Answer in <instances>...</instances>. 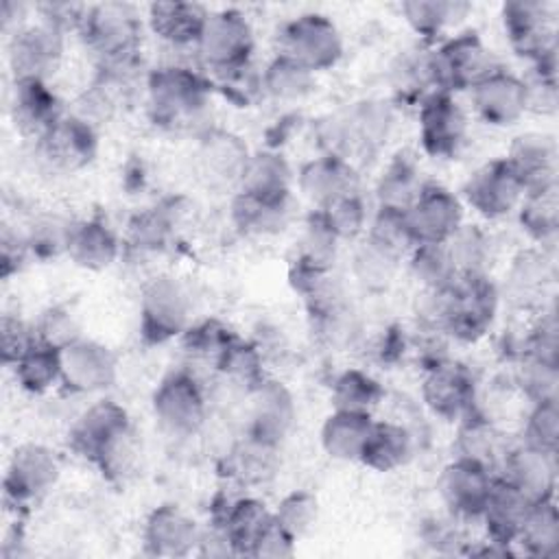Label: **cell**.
Segmentation results:
<instances>
[{"label":"cell","instance_id":"obj_42","mask_svg":"<svg viewBox=\"0 0 559 559\" xmlns=\"http://www.w3.org/2000/svg\"><path fill=\"white\" fill-rule=\"evenodd\" d=\"M386 391L382 382L365 369L347 367L343 369L330 386V402L332 408L338 411H356V413H371L380 406Z\"/></svg>","mask_w":559,"mask_h":559},{"label":"cell","instance_id":"obj_41","mask_svg":"<svg viewBox=\"0 0 559 559\" xmlns=\"http://www.w3.org/2000/svg\"><path fill=\"white\" fill-rule=\"evenodd\" d=\"M175 231L177 212L170 203H162L131 216L127 225V242L142 253H162L173 245Z\"/></svg>","mask_w":559,"mask_h":559},{"label":"cell","instance_id":"obj_39","mask_svg":"<svg viewBox=\"0 0 559 559\" xmlns=\"http://www.w3.org/2000/svg\"><path fill=\"white\" fill-rule=\"evenodd\" d=\"M518 223L535 247L550 251L559 236V197L557 188L526 192L518 205Z\"/></svg>","mask_w":559,"mask_h":559},{"label":"cell","instance_id":"obj_3","mask_svg":"<svg viewBox=\"0 0 559 559\" xmlns=\"http://www.w3.org/2000/svg\"><path fill=\"white\" fill-rule=\"evenodd\" d=\"M424 297H428V325L459 343L485 338L500 308V286L489 275H459L448 290Z\"/></svg>","mask_w":559,"mask_h":559},{"label":"cell","instance_id":"obj_1","mask_svg":"<svg viewBox=\"0 0 559 559\" xmlns=\"http://www.w3.org/2000/svg\"><path fill=\"white\" fill-rule=\"evenodd\" d=\"M70 450L98 467L116 483H124L138 463L140 448L133 421L122 404L111 397L92 402L68 430Z\"/></svg>","mask_w":559,"mask_h":559},{"label":"cell","instance_id":"obj_53","mask_svg":"<svg viewBox=\"0 0 559 559\" xmlns=\"http://www.w3.org/2000/svg\"><path fill=\"white\" fill-rule=\"evenodd\" d=\"M210 79H212L214 92H218L234 107L247 109V107H253L260 98H264L262 70H258L253 61L227 72L212 74Z\"/></svg>","mask_w":559,"mask_h":559},{"label":"cell","instance_id":"obj_30","mask_svg":"<svg viewBox=\"0 0 559 559\" xmlns=\"http://www.w3.org/2000/svg\"><path fill=\"white\" fill-rule=\"evenodd\" d=\"M207 15L210 11L199 2L162 0L146 7V26L159 41L194 50Z\"/></svg>","mask_w":559,"mask_h":559},{"label":"cell","instance_id":"obj_35","mask_svg":"<svg viewBox=\"0 0 559 559\" xmlns=\"http://www.w3.org/2000/svg\"><path fill=\"white\" fill-rule=\"evenodd\" d=\"M552 273L550 251L539 247L522 249L511 258V264L504 273V293L518 306L537 304L546 293V286L552 282Z\"/></svg>","mask_w":559,"mask_h":559},{"label":"cell","instance_id":"obj_50","mask_svg":"<svg viewBox=\"0 0 559 559\" xmlns=\"http://www.w3.org/2000/svg\"><path fill=\"white\" fill-rule=\"evenodd\" d=\"M338 245L341 240L328 225L323 212L312 207V212L304 218V225H301L297 258L323 269H332L338 253Z\"/></svg>","mask_w":559,"mask_h":559},{"label":"cell","instance_id":"obj_52","mask_svg":"<svg viewBox=\"0 0 559 559\" xmlns=\"http://www.w3.org/2000/svg\"><path fill=\"white\" fill-rule=\"evenodd\" d=\"M70 227H72V218H66L61 214L46 212L35 216L24 227L31 255L35 260H55L59 255H66Z\"/></svg>","mask_w":559,"mask_h":559},{"label":"cell","instance_id":"obj_24","mask_svg":"<svg viewBox=\"0 0 559 559\" xmlns=\"http://www.w3.org/2000/svg\"><path fill=\"white\" fill-rule=\"evenodd\" d=\"M504 159L511 164L526 192L557 188L559 148L550 133L524 131L515 135Z\"/></svg>","mask_w":559,"mask_h":559},{"label":"cell","instance_id":"obj_21","mask_svg":"<svg viewBox=\"0 0 559 559\" xmlns=\"http://www.w3.org/2000/svg\"><path fill=\"white\" fill-rule=\"evenodd\" d=\"M66 35L59 31L35 22L24 24L9 35L7 41V61L13 74V81L20 79H39L50 81L59 70L63 59Z\"/></svg>","mask_w":559,"mask_h":559},{"label":"cell","instance_id":"obj_43","mask_svg":"<svg viewBox=\"0 0 559 559\" xmlns=\"http://www.w3.org/2000/svg\"><path fill=\"white\" fill-rule=\"evenodd\" d=\"M314 72L297 63L295 59L275 52V57L262 68L264 96L280 103H299L314 90Z\"/></svg>","mask_w":559,"mask_h":559},{"label":"cell","instance_id":"obj_9","mask_svg":"<svg viewBox=\"0 0 559 559\" xmlns=\"http://www.w3.org/2000/svg\"><path fill=\"white\" fill-rule=\"evenodd\" d=\"M277 52L295 59L310 72H325L343 57V35L323 13H301L277 31Z\"/></svg>","mask_w":559,"mask_h":559},{"label":"cell","instance_id":"obj_63","mask_svg":"<svg viewBox=\"0 0 559 559\" xmlns=\"http://www.w3.org/2000/svg\"><path fill=\"white\" fill-rule=\"evenodd\" d=\"M26 11L28 7L24 2H15V0H2L0 4V22H2V31L7 33V37L11 33H15L17 28H22L26 22Z\"/></svg>","mask_w":559,"mask_h":559},{"label":"cell","instance_id":"obj_46","mask_svg":"<svg viewBox=\"0 0 559 559\" xmlns=\"http://www.w3.org/2000/svg\"><path fill=\"white\" fill-rule=\"evenodd\" d=\"M13 378L22 391L44 395L61 386V352L48 343L37 341L13 367Z\"/></svg>","mask_w":559,"mask_h":559},{"label":"cell","instance_id":"obj_47","mask_svg":"<svg viewBox=\"0 0 559 559\" xmlns=\"http://www.w3.org/2000/svg\"><path fill=\"white\" fill-rule=\"evenodd\" d=\"M456 424H459L456 456L474 459L496 469V463H500L507 450L502 448V439L493 421L485 417L478 408H474L469 415H465Z\"/></svg>","mask_w":559,"mask_h":559},{"label":"cell","instance_id":"obj_58","mask_svg":"<svg viewBox=\"0 0 559 559\" xmlns=\"http://www.w3.org/2000/svg\"><path fill=\"white\" fill-rule=\"evenodd\" d=\"M35 334L37 341L48 343L57 349L70 345L72 341L81 338V325L76 314L68 306H50L35 319Z\"/></svg>","mask_w":559,"mask_h":559},{"label":"cell","instance_id":"obj_11","mask_svg":"<svg viewBox=\"0 0 559 559\" xmlns=\"http://www.w3.org/2000/svg\"><path fill=\"white\" fill-rule=\"evenodd\" d=\"M96 155L98 127L74 111H66L35 140V157L52 173H79L87 168Z\"/></svg>","mask_w":559,"mask_h":559},{"label":"cell","instance_id":"obj_40","mask_svg":"<svg viewBox=\"0 0 559 559\" xmlns=\"http://www.w3.org/2000/svg\"><path fill=\"white\" fill-rule=\"evenodd\" d=\"M515 548L539 559H550L559 552V511L555 498L531 504L518 533Z\"/></svg>","mask_w":559,"mask_h":559},{"label":"cell","instance_id":"obj_48","mask_svg":"<svg viewBox=\"0 0 559 559\" xmlns=\"http://www.w3.org/2000/svg\"><path fill=\"white\" fill-rule=\"evenodd\" d=\"M404 260L408 262L411 277L424 293H443L459 280L445 245H415Z\"/></svg>","mask_w":559,"mask_h":559},{"label":"cell","instance_id":"obj_51","mask_svg":"<svg viewBox=\"0 0 559 559\" xmlns=\"http://www.w3.org/2000/svg\"><path fill=\"white\" fill-rule=\"evenodd\" d=\"M238 334L221 319L207 317V319H199L192 321L186 332L179 336L181 347L186 349L188 356L199 358V360H207V362H216V358L223 354V349L236 338Z\"/></svg>","mask_w":559,"mask_h":559},{"label":"cell","instance_id":"obj_12","mask_svg":"<svg viewBox=\"0 0 559 559\" xmlns=\"http://www.w3.org/2000/svg\"><path fill=\"white\" fill-rule=\"evenodd\" d=\"M511 50L528 63L557 52V7L546 0H511L500 9Z\"/></svg>","mask_w":559,"mask_h":559},{"label":"cell","instance_id":"obj_16","mask_svg":"<svg viewBox=\"0 0 559 559\" xmlns=\"http://www.w3.org/2000/svg\"><path fill=\"white\" fill-rule=\"evenodd\" d=\"M415 245H445L465 223V205L450 188L426 181L406 210Z\"/></svg>","mask_w":559,"mask_h":559},{"label":"cell","instance_id":"obj_60","mask_svg":"<svg viewBox=\"0 0 559 559\" xmlns=\"http://www.w3.org/2000/svg\"><path fill=\"white\" fill-rule=\"evenodd\" d=\"M85 11H87V4L68 2V0H48L35 7V13L39 15L37 22L59 31L61 35H68L70 31L79 33Z\"/></svg>","mask_w":559,"mask_h":559},{"label":"cell","instance_id":"obj_5","mask_svg":"<svg viewBox=\"0 0 559 559\" xmlns=\"http://www.w3.org/2000/svg\"><path fill=\"white\" fill-rule=\"evenodd\" d=\"M432 90L469 92L498 63L476 31H454L426 52Z\"/></svg>","mask_w":559,"mask_h":559},{"label":"cell","instance_id":"obj_17","mask_svg":"<svg viewBox=\"0 0 559 559\" xmlns=\"http://www.w3.org/2000/svg\"><path fill=\"white\" fill-rule=\"evenodd\" d=\"M496 476L498 474L480 461L454 456L441 467L437 491L454 520H478Z\"/></svg>","mask_w":559,"mask_h":559},{"label":"cell","instance_id":"obj_31","mask_svg":"<svg viewBox=\"0 0 559 559\" xmlns=\"http://www.w3.org/2000/svg\"><path fill=\"white\" fill-rule=\"evenodd\" d=\"M295 199L286 197H255L236 192L231 199V223L245 236H275L284 231L293 221Z\"/></svg>","mask_w":559,"mask_h":559},{"label":"cell","instance_id":"obj_29","mask_svg":"<svg viewBox=\"0 0 559 559\" xmlns=\"http://www.w3.org/2000/svg\"><path fill=\"white\" fill-rule=\"evenodd\" d=\"M531 504L533 500L526 498L515 485H511L502 476H496L489 498L478 518L485 528V542L515 548L518 533Z\"/></svg>","mask_w":559,"mask_h":559},{"label":"cell","instance_id":"obj_6","mask_svg":"<svg viewBox=\"0 0 559 559\" xmlns=\"http://www.w3.org/2000/svg\"><path fill=\"white\" fill-rule=\"evenodd\" d=\"M192 321V295L179 277L162 273L142 286L138 330L144 343L162 345L175 341Z\"/></svg>","mask_w":559,"mask_h":559},{"label":"cell","instance_id":"obj_54","mask_svg":"<svg viewBox=\"0 0 559 559\" xmlns=\"http://www.w3.org/2000/svg\"><path fill=\"white\" fill-rule=\"evenodd\" d=\"M321 212L341 242L358 240L360 236H365L369 218H371L369 205H367L365 197L360 194V190L336 199L328 207H321Z\"/></svg>","mask_w":559,"mask_h":559},{"label":"cell","instance_id":"obj_10","mask_svg":"<svg viewBox=\"0 0 559 559\" xmlns=\"http://www.w3.org/2000/svg\"><path fill=\"white\" fill-rule=\"evenodd\" d=\"M469 138V118L454 94L430 92L417 105V140L432 159H454Z\"/></svg>","mask_w":559,"mask_h":559},{"label":"cell","instance_id":"obj_8","mask_svg":"<svg viewBox=\"0 0 559 559\" xmlns=\"http://www.w3.org/2000/svg\"><path fill=\"white\" fill-rule=\"evenodd\" d=\"M151 411L164 432L192 437L207 419L205 386L192 371L175 369L157 382L151 395Z\"/></svg>","mask_w":559,"mask_h":559},{"label":"cell","instance_id":"obj_44","mask_svg":"<svg viewBox=\"0 0 559 559\" xmlns=\"http://www.w3.org/2000/svg\"><path fill=\"white\" fill-rule=\"evenodd\" d=\"M365 242L378 253L395 262L404 260L408 251L415 247V240L411 236V227L406 221V210L376 205L365 231Z\"/></svg>","mask_w":559,"mask_h":559},{"label":"cell","instance_id":"obj_19","mask_svg":"<svg viewBox=\"0 0 559 559\" xmlns=\"http://www.w3.org/2000/svg\"><path fill=\"white\" fill-rule=\"evenodd\" d=\"M247 437L262 445L280 448L297 421V404L293 391L284 382L266 376L247 391Z\"/></svg>","mask_w":559,"mask_h":559},{"label":"cell","instance_id":"obj_37","mask_svg":"<svg viewBox=\"0 0 559 559\" xmlns=\"http://www.w3.org/2000/svg\"><path fill=\"white\" fill-rule=\"evenodd\" d=\"M293 186L295 173L284 153L280 148H262L251 151L236 192L255 197H286L293 194Z\"/></svg>","mask_w":559,"mask_h":559},{"label":"cell","instance_id":"obj_32","mask_svg":"<svg viewBox=\"0 0 559 559\" xmlns=\"http://www.w3.org/2000/svg\"><path fill=\"white\" fill-rule=\"evenodd\" d=\"M469 2L463 0H406L400 4V13L408 28L424 44H439L467 17Z\"/></svg>","mask_w":559,"mask_h":559},{"label":"cell","instance_id":"obj_23","mask_svg":"<svg viewBox=\"0 0 559 559\" xmlns=\"http://www.w3.org/2000/svg\"><path fill=\"white\" fill-rule=\"evenodd\" d=\"M199 537V522L173 502L155 507L142 524V544L153 557H188L197 552Z\"/></svg>","mask_w":559,"mask_h":559},{"label":"cell","instance_id":"obj_59","mask_svg":"<svg viewBox=\"0 0 559 559\" xmlns=\"http://www.w3.org/2000/svg\"><path fill=\"white\" fill-rule=\"evenodd\" d=\"M37 343L35 325L22 319L20 314L4 312L0 319V354L2 365L13 367L33 345Z\"/></svg>","mask_w":559,"mask_h":559},{"label":"cell","instance_id":"obj_38","mask_svg":"<svg viewBox=\"0 0 559 559\" xmlns=\"http://www.w3.org/2000/svg\"><path fill=\"white\" fill-rule=\"evenodd\" d=\"M424 183L426 181L421 179V166L417 155L411 151H397L386 162L376 181V205L408 210V205L415 201Z\"/></svg>","mask_w":559,"mask_h":559},{"label":"cell","instance_id":"obj_14","mask_svg":"<svg viewBox=\"0 0 559 559\" xmlns=\"http://www.w3.org/2000/svg\"><path fill=\"white\" fill-rule=\"evenodd\" d=\"M526 190L504 157L474 168L461 188V201L485 221H500L518 210Z\"/></svg>","mask_w":559,"mask_h":559},{"label":"cell","instance_id":"obj_25","mask_svg":"<svg viewBox=\"0 0 559 559\" xmlns=\"http://www.w3.org/2000/svg\"><path fill=\"white\" fill-rule=\"evenodd\" d=\"M249 155L251 151L236 133L225 129H205L199 138L194 157L197 170L207 186H234L238 190Z\"/></svg>","mask_w":559,"mask_h":559},{"label":"cell","instance_id":"obj_33","mask_svg":"<svg viewBox=\"0 0 559 559\" xmlns=\"http://www.w3.org/2000/svg\"><path fill=\"white\" fill-rule=\"evenodd\" d=\"M271 520H273V509H269L266 502L255 496H240V498L227 500L212 518V522L221 524V528L225 531L234 548V555H245V557H249L253 542Z\"/></svg>","mask_w":559,"mask_h":559},{"label":"cell","instance_id":"obj_62","mask_svg":"<svg viewBox=\"0 0 559 559\" xmlns=\"http://www.w3.org/2000/svg\"><path fill=\"white\" fill-rule=\"evenodd\" d=\"M31 258L33 255H31L24 229H11V225H4L2 236H0V275H2V280H9L11 275L20 273Z\"/></svg>","mask_w":559,"mask_h":559},{"label":"cell","instance_id":"obj_57","mask_svg":"<svg viewBox=\"0 0 559 559\" xmlns=\"http://www.w3.org/2000/svg\"><path fill=\"white\" fill-rule=\"evenodd\" d=\"M273 515L290 535L301 539L319 520V500L306 489H293L277 502Z\"/></svg>","mask_w":559,"mask_h":559},{"label":"cell","instance_id":"obj_13","mask_svg":"<svg viewBox=\"0 0 559 559\" xmlns=\"http://www.w3.org/2000/svg\"><path fill=\"white\" fill-rule=\"evenodd\" d=\"M61 463L52 448L44 443H22L13 450L4 472V500L17 511L39 502L59 480Z\"/></svg>","mask_w":559,"mask_h":559},{"label":"cell","instance_id":"obj_28","mask_svg":"<svg viewBox=\"0 0 559 559\" xmlns=\"http://www.w3.org/2000/svg\"><path fill=\"white\" fill-rule=\"evenodd\" d=\"M122 240L116 229L100 216L74 218L68 236L66 258L85 271H107L118 262Z\"/></svg>","mask_w":559,"mask_h":559},{"label":"cell","instance_id":"obj_45","mask_svg":"<svg viewBox=\"0 0 559 559\" xmlns=\"http://www.w3.org/2000/svg\"><path fill=\"white\" fill-rule=\"evenodd\" d=\"M459 275H489L496 245L493 236L478 223H463L445 242Z\"/></svg>","mask_w":559,"mask_h":559},{"label":"cell","instance_id":"obj_18","mask_svg":"<svg viewBox=\"0 0 559 559\" xmlns=\"http://www.w3.org/2000/svg\"><path fill=\"white\" fill-rule=\"evenodd\" d=\"M472 111L489 127L507 129L528 114V90L524 76L496 66L469 92Z\"/></svg>","mask_w":559,"mask_h":559},{"label":"cell","instance_id":"obj_4","mask_svg":"<svg viewBox=\"0 0 559 559\" xmlns=\"http://www.w3.org/2000/svg\"><path fill=\"white\" fill-rule=\"evenodd\" d=\"M142 15L127 2L87 4L79 28L83 46L96 63H114L142 57Z\"/></svg>","mask_w":559,"mask_h":559},{"label":"cell","instance_id":"obj_55","mask_svg":"<svg viewBox=\"0 0 559 559\" xmlns=\"http://www.w3.org/2000/svg\"><path fill=\"white\" fill-rule=\"evenodd\" d=\"M524 445L557 454L559 448V400L533 402L522 424Z\"/></svg>","mask_w":559,"mask_h":559},{"label":"cell","instance_id":"obj_61","mask_svg":"<svg viewBox=\"0 0 559 559\" xmlns=\"http://www.w3.org/2000/svg\"><path fill=\"white\" fill-rule=\"evenodd\" d=\"M297 542L299 539L295 535H290L273 515V520L266 524V528L253 542L249 557H255V559H286V557L295 555Z\"/></svg>","mask_w":559,"mask_h":559},{"label":"cell","instance_id":"obj_27","mask_svg":"<svg viewBox=\"0 0 559 559\" xmlns=\"http://www.w3.org/2000/svg\"><path fill=\"white\" fill-rule=\"evenodd\" d=\"M498 476L515 485L533 502L550 500L557 489V454L518 443L502 454Z\"/></svg>","mask_w":559,"mask_h":559},{"label":"cell","instance_id":"obj_34","mask_svg":"<svg viewBox=\"0 0 559 559\" xmlns=\"http://www.w3.org/2000/svg\"><path fill=\"white\" fill-rule=\"evenodd\" d=\"M371 426H373L371 413L334 408L321 424V432H319L321 448L334 461L354 463L362 454Z\"/></svg>","mask_w":559,"mask_h":559},{"label":"cell","instance_id":"obj_20","mask_svg":"<svg viewBox=\"0 0 559 559\" xmlns=\"http://www.w3.org/2000/svg\"><path fill=\"white\" fill-rule=\"evenodd\" d=\"M61 386L74 395L107 391L118 378V356L96 338H76L61 347Z\"/></svg>","mask_w":559,"mask_h":559},{"label":"cell","instance_id":"obj_26","mask_svg":"<svg viewBox=\"0 0 559 559\" xmlns=\"http://www.w3.org/2000/svg\"><path fill=\"white\" fill-rule=\"evenodd\" d=\"M63 114H66L63 103L48 81H39V79L13 81L11 98H9V116L13 127L22 135L37 140Z\"/></svg>","mask_w":559,"mask_h":559},{"label":"cell","instance_id":"obj_36","mask_svg":"<svg viewBox=\"0 0 559 559\" xmlns=\"http://www.w3.org/2000/svg\"><path fill=\"white\" fill-rule=\"evenodd\" d=\"M413 450L415 441L406 426L389 419H373L358 463H362L371 472L386 474L404 467L413 459Z\"/></svg>","mask_w":559,"mask_h":559},{"label":"cell","instance_id":"obj_56","mask_svg":"<svg viewBox=\"0 0 559 559\" xmlns=\"http://www.w3.org/2000/svg\"><path fill=\"white\" fill-rule=\"evenodd\" d=\"M515 382L531 404L559 400V362L520 356Z\"/></svg>","mask_w":559,"mask_h":559},{"label":"cell","instance_id":"obj_22","mask_svg":"<svg viewBox=\"0 0 559 559\" xmlns=\"http://www.w3.org/2000/svg\"><path fill=\"white\" fill-rule=\"evenodd\" d=\"M299 194L312 203L314 210L328 207L341 197L360 190L358 170L352 159L336 153H321L308 159L295 175Z\"/></svg>","mask_w":559,"mask_h":559},{"label":"cell","instance_id":"obj_7","mask_svg":"<svg viewBox=\"0 0 559 559\" xmlns=\"http://www.w3.org/2000/svg\"><path fill=\"white\" fill-rule=\"evenodd\" d=\"M255 33L249 17L236 9L225 7L210 11L199 41L194 46L197 59L212 74L227 72L253 61Z\"/></svg>","mask_w":559,"mask_h":559},{"label":"cell","instance_id":"obj_49","mask_svg":"<svg viewBox=\"0 0 559 559\" xmlns=\"http://www.w3.org/2000/svg\"><path fill=\"white\" fill-rule=\"evenodd\" d=\"M214 369L229 382L245 386V391H249L251 386H255L260 380L266 378L264 354L260 345L242 336H236L223 349V354L214 362Z\"/></svg>","mask_w":559,"mask_h":559},{"label":"cell","instance_id":"obj_15","mask_svg":"<svg viewBox=\"0 0 559 559\" xmlns=\"http://www.w3.org/2000/svg\"><path fill=\"white\" fill-rule=\"evenodd\" d=\"M421 400L435 417L456 424L476 408L478 384L469 367L459 360L443 358L424 367Z\"/></svg>","mask_w":559,"mask_h":559},{"label":"cell","instance_id":"obj_2","mask_svg":"<svg viewBox=\"0 0 559 559\" xmlns=\"http://www.w3.org/2000/svg\"><path fill=\"white\" fill-rule=\"evenodd\" d=\"M212 94V79L188 63H164L144 76L146 114L166 131H188L205 122Z\"/></svg>","mask_w":559,"mask_h":559}]
</instances>
